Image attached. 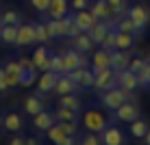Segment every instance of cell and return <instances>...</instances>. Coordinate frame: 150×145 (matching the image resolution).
Here are the masks:
<instances>
[{
    "label": "cell",
    "mask_w": 150,
    "mask_h": 145,
    "mask_svg": "<svg viewBox=\"0 0 150 145\" xmlns=\"http://www.w3.org/2000/svg\"><path fill=\"white\" fill-rule=\"evenodd\" d=\"M37 41L35 37V24H18V37H15V46H30Z\"/></svg>",
    "instance_id": "30bf717a"
},
{
    "label": "cell",
    "mask_w": 150,
    "mask_h": 145,
    "mask_svg": "<svg viewBox=\"0 0 150 145\" xmlns=\"http://www.w3.org/2000/svg\"><path fill=\"white\" fill-rule=\"evenodd\" d=\"M30 4H33V9L37 13H46L50 7V0H30Z\"/></svg>",
    "instance_id": "60d3db41"
},
{
    "label": "cell",
    "mask_w": 150,
    "mask_h": 145,
    "mask_svg": "<svg viewBox=\"0 0 150 145\" xmlns=\"http://www.w3.org/2000/svg\"><path fill=\"white\" fill-rule=\"evenodd\" d=\"M54 117H57V121H79V119H81V111L59 106V108L54 111Z\"/></svg>",
    "instance_id": "4316f807"
},
{
    "label": "cell",
    "mask_w": 150,
    "mask_h": 145,
    "mask_svg": "<svg viewBox=\"0 0 150 145\" xmlns=\"http://www.w3.org/2000/svg\"><path fill=\"white\" fill-rule=\"evenodd\" d=\"M113 28L115 30H122V33H139V30L135 28V24H133V20L128 18V15H120V18L113 20Z\"/></svg>",
    "instance_id": "484cf974"
},
{
    "label": "cell",
    "mask_w": 150,
    "mask_h": 145,
    "mask_svg": "<svg viewBox=\"0 0 150 145\" xmlns=\"http://www.w3.org/2000/svg\"><path fill=\"white\" fill-rule=\"evenodd\" d=\"M109 52L111 50H105V48L98 50L94 54V59H91V69L100 71V69H105V67H109Z\"/></svg>",
    "instance_id": "cb8c5ba5"
},
{
    "label": "cell",
    "mask_w": 150,
    "mask_h": 145,
    "mask_svg": "<svg viewBox=\"0 0 150 145\" xmlns=\"http://www.w3.org/2000/svg\"><path fill=\"white\" fill-rule=\"evenodd\" d=\"M33 63H35V67H37V71H48L50 69V56H48L46 43H41L39 48L33 52Z\"/></svg>",
    "instance_id": "ac0fdd59"
},
{
    "label": "cell",
    "mask_w": 150,
    "mask_h": 145,
    "mask_svg": "<svg viewBox=\"0 0 150 145\" xmlns=\"http://www.w3.org/2000/svg\"><path fill=\"white\" fill-rule=\"evenodd\" d=\"M81 143L83 145H98V143H100V134H98V132H87L85 137L81 139Z\"/></svg>",
    "instance_id": "ab89813d"
},
{
    "label": "cell",
    "mask_w": 150,
    "mask_h": 145,
    "mask_svg": "<svg viewBox=\"0 0 150 145\" xmlns=\"http://www.w3.org/2000/svg\"><path fill=\"white\" fill-rule=\"evenodd\" d=\"M54 121H57L54 113L52 111H46V108H44V111H39L37 115H33V128L37 132H46Z\"/></svg>",
    "instance_id": "4fadbf2b"
},
{
    "label": "cell",
    "mask_w": 150,
    "mask_h": 145,
    "mask_svg": "<svg viewBox=\"0 0 150 145\" xmlns=\"http://www.w3.org/2000/svg\"><path fill=\"white\" fill-rule=\"evenodd\" d=\"M94 89H98V93L109 91L113 87H117V71L111 67H105L100 71H94Z\"/></svg>",
    "instance_id": "7a4b0ae2"
},
{
    "label": "cell",
    "mask_w": 150,
    "mask_h": 145,
    "mask_svg": "<svg viewBox=\"0 0 150 145\" xmlns=\"http://www.w3.org/2000/svg\"><path fill=\"white\" fill-rule=\"evenodd\" d=\"M63 26H65V37L68 39H74L76 35L81 33L79 26H76V22H74V13H65L63 15Z\"/></svg>",
    "instance_id": "f546056e"
},
{
    "label": "cell",
    "mask_w": 150,
    "mask_h": 145,
    "mask_svg": "<svg viewBox=\"0 0 150 145\" xmlns=\"http://www.w3.org/2000/svg\"><path fill=\"white\" fill-rule=\"evenodd\" d=\"M117 87H120L122 91H135L137 87H139V82H137V74L133 69H122V71H117Z\"/></svg>",
    "instance_id": "7c38bea8"
},
{
    "label": "cell",
    "mask_w": 150,
    "mask_h": 145,
    "mask_svg": "<svg viewBox=\"0 0 150 145\" xmlns=\"http://www.w3.org/2000/svg\"><path fill=\"white\" fill-rule=\"evenodd\" d=\"M91 0H72V9L74 11H83V9H89Z\"/></svg>",
    "instance_id": "7bdbcfd3"
},
{
    "label": "cell",
    "mask_w": 150,
    "mask_h": 145,
    "mask_svg": "<svg viewBox=\"0 0 150 145\" xmlns=\"http://www.w3.org/2000/svg\"><path fill=\"white\" fill-rule=\"evenodd\" d=\"M0 126H2V117H0Z\"/></svg>",
    "instance_id": "681fc988"
},
{
    "label": "cell",
    "mask_w": 150,
    "mask_h": 145,
    "mask_svg": "<svg viewBox=\"0 0 150 145\" xmlns=\"http://www.w3.org/2000/svg\"><path fill=\"white\" fill-rule=\"evenodd\" d=\"M74 22H76V26H79L81 33H89L98 20L91 15L89 9H83V11H74Z\"/></svg>",
    "instance_id": "5bb4252c"
},
{
    "label": "cell",
    "mask_w": 150,
    "mask_h": 145,
    "mask_svg": "<svg viewBox=\"0 0 150 145\" xmlns=\"http://www.w3.org/2000/svg\"><path fill=\"white\" fill-rule=\"evenodd\" d=\"M70 41H72V48H74V50H79V52H83V54L91 52V50H94V46H96L87 33H79L74 39H70Z\"/></svg>",
    "instance_id": "d6986e66"
},
{
    "label": "cell",
    "mask_w": 150,
    "mask_h": 145,
    "mask_svg": "<svg viewBox=\"0 0 150 145\" xmlns=\"http://www.w3.org/2000/svg\"><path fill=\"white\" fill-rule=\"evenodd\" d=\"M126 15L133 20V24H135L137 30H144L150 24V11L144 7V4H133V7H128Z\"/></svg>",
    "instance_id": "8992f818"
},
{
    "label": "cell",
    "mask_w": 150,
    "mask_h": 145,
    "mask_svg": "<svg viewBox=\"0 0 150 145\" xmlns=\"http://www.w3.org/2000/svg\"><path fill=\"white\" fill-rule=\"evenodd\" d=\"M35 37H37L39 43L48 46V41L52 37H50V30H48V26H46V22H37V24H35Z\"/></svg>",
    "instance_id": "836d02e7"
},
{
    "label": "cell",
    "mask_w": 150,
    "mask_h": 145,
    "mask_svg": "<svg viewBox=\"0 0 150 145\" xmlns=\"http://www.w3.org/2000/svg\"><path fill=\"white\" fill-rule=\"evenodd\" d=\"M4 71H7V74L20 76V74H22V65H20V61H7V65H4Z\"/></svg>",
    "instance_id": "74e56055"
},
{
    "label": "cell",
    "mask_w": 150,
    "mask_h": 145,
    "mask_svg": "<svg viewBox=\"0 0 150 145\" xmlns=\"http://www.w3.org/2000/svg\"><path fill=\"white\" fill-rule=\"evenodd\" d=\"M68 78H72L79 85V89H94V69L89 67H79V69H72V71H65Z\"/></svg>",
    "instance_id": "277c9868"
},
{
    "label": "cell",
    "mask_w": 150,
    "mask_h": 145,
    "mask_svg": "<svg viewBox=\"0 0 150 145\" xmlns=\"http://www.w3.org/2000/svg\"><path fill=\"white\" fill-rule=\"evenodd\" d=\"M44 108H46V104H44V100H41V93H37V95H28L26 100H24V111H26L30 117L37 115V113L44 111Z\"/></svg>",
    "instance_id": "44dd1931"
},
{
    "label": "cell",
    "mask_w": 150,
    "mask_h": 145,
    "mask_svg": "<svg viewBox=\"0 0 150 145\" xmlns=\"http://www.w3.org/2000/svg\"><path fill=\"white\" fill-rule=\"evenodd\" d=\"M61 56H63L65 71L79 69V67H87V59H85V54L79 52V50H74V48H68L65 52H61Z\"/></svg>",
    "instance_id": "52a82bcc"
},
{
    "label": "cell",
    "mask_w": 150,
    "mask_h": 145,
    "mask_svg": "<svg viewBox=\"0 0 150 145\" xmlns=\"http://www.w3.org/2000/svg\"><path fill=\"white\" fill-rule=\"evenodd\" d=\"M59 106H65V108H74V111H81V100L74 95V93H63L59 100Z\"/></svg>",
    "instance_id": "d6a6232c"
},
{
    "label": "cell",
    "mask_w": 150,
    "mask_h": 145,
    "mask_svg": "<svg viewBox=\"0 0 150 145\" xmlns=\"http://www.w3.org/2000/svg\"><path fill=\"white\" fill-rule=\"evenodd\" d=\"M148 61H150V52H148Z\"/></svg>",
    "instance_id": "f907efd6"
},
{
    "label": "cell",
    "mask_w": 150,
    "mask_h": 145,
    "mask_svg": "<svg viewBox=\"0 0 150 145\" xmlns=\"http://www.w3.org/2000/svg\"><path fill=\"white\" fill-rule=\"evenodd\" d=\"M48 18H54V20H61L65 13H68V2L65 0H50V7H48Z\"/></svg>",
    "instance_id": "603a6c76"
},
{
    "label": "cell",
    "mask_w": 150,
    "mask_h": 145,
    "mask_svg": "<svg viewBox=\"0 0 150 145\" xmlns=\"http://www.w3.org/2000/svg\"><path fill=\"white\" fill-rule=\"evenodd\" d=\"M81 121H83V126H85L87 132H98V134L105 130L107 123H109V121H107V117L102 115L98 108H87V111L81 115Z\"/></svg>",
    "instance_id": "6da1fadb"
},
{
    "label": "cell",
    "mask_w": 150,
    "mask_h": 145,
    "mask_svg": "<svg viewBox=\"0 0 150 145\" xmlns=\"http://www.w3.org/2000/svg\"><path fill=\"white\" fill-rule=\"evenodd\" d=\"M46 26H48V30H50V37H52V39H61V37H65L63 18H61V20H54V18H50L48 22H46Z\"/></svg>",
    "instance_id": "83f0119b"
},
{
    "label": "cell",
    "mask_w": 150,
    "mask_h": 145,
    "mask_svg": "<svg viewBox=\"0 0 150 145\" xmlns=\"http://www.w3.org/2000/svg\"><path fill=\"white\" fill-rule=\"evenodd\" d=\"M2 24H13V26H18L20 24V13L13 11V9L4 11L2 15H0V26H2Z\"/></svg>",
    "instance_id": "e575fe53"
},
{
    "label": "cell",
    "mask_w": 150,
    "mask_h": 145,
    "mask_svg": "<svg viewBox=\"0 0 150 145\" xmlns=\"http://www.w3.org/2000/svg\"><path fill=\"white\" fill-rule=\"evenodd\" d=\"M111 28H113V20H98V22L94 24V28H91L87 35L91 37V41H94V43L100 46V43H102V39L109 35V30H111Z\"/></svg>",
    "instance_id": "9c48e42d"
},
{
    "label": "cell",
    "mask_w": 150,
    "mask_h": 145,
    "mask_svg": "<svg viewBox=\"0 0 150 145\" xmlns=\"http://www.w3.org/2000/svg\"><path fill=\"white\" fill-rule=\"evenodd\" d=\"M89 11L96 20H111L113 18V11H111V4L107 0H96V2L89 4Z\"/></svg>",
    "instance_id": "e0dca14e"
},
{
    "label": "cell",
    "mask_w": 150,
    "mask_h": 145,
    "mask_svg": "<svg viewBox=\"0 0 150 145\" xmlns=\"http://www.w3.org/2000/svg\"><path fill=\"white\" fill-rule=\"evenodd\" d=\"M20 65H22V69H28V67H35V63L30 59H20Z\"/></svg>",
    "instance_id": "bcb514c9"
},
{
    "label": "cell",
    "mask_w": 150,
    "mask_h": 145,
    "mask_svg": "<svg viewBox=\"0 0 150 145\" xmlns=\"http://www.w3.org/2000/svg\"><path fill=\"white\" fill-rule=\"evenodd\" d=\"M9 85H7V71H4V67H0V91H7Z\"/></svg>",
    "instance_id": "ee69618b"
},
{
    "label": "cell",
    "mask_w": 150,
    "mask_h": 145,
    "mask_svg": "<svg viewBox=\"0 0 150 145\" xmlns=\"http://www.w3.org/2000/svg\"><path fill=\"white\" fill-rule=\"evenodd\" d=\"M113 113V119H117V121H122V123H131V121H135V119L139 117V108L135 102H124V104H120L115 108V111H111Z\"/></svg>",
    "instance_id": "5b68a950"
},
{
    "label": "cell",
    "mask_w": 150,
    "mask_h": 145,
    "mask_svg": "<svg viewBox=\"0 0 150 145\" xmlns=\"http://www.w3.org/2000/svg\"><path fill=\"white\" fill-rule=\"evenodd\" d=\"M146 132H148V123L144 121V119H135V121H131V137H135V139H144L146 137Z\"/></svg>",
    "instance_id": "1f68e13d"
},
{
    "label": "cell",
    "mask_w": 150,
    "mask_h": 145,
    "mask_svg": "<svg viewBox=\"0 0 150 145\" xmlns=\"http://www.w3.org/2000/svg\"><path fill=\"white\" fill-rule=\"evenodd\" d=\"M11 145H24L26 143V139H22V137H13V141H9Z\"/></svg>",
    "instance_id": "7dc6e473"
},
{
    "label": "cell",
    "mask_w": 150,
    "mask_h": 145,
    "mask_svg": "<svg viewBox=\"0 0 150 145\" xmlns=\"http://www.w3.org/2000/svg\"><path fill=\"white\" fill-rule=\"evenodd\" d=\"M15 37H18V26L13 24H2L0 26V41L7 46H15Z\"/></svg>",
    "instance_id": "d4e9b609"
},
{
    "label": "cell",
    "mask_w": 150,
    "mask_h": 145,
    "mask_svg": "<svg viewBox=\"0 0 150 145\" xmlns=\"http://www.w3.org/2000/svg\"><path fill=\"white\" fill-rule=\"evenodd\" d=\"M59 123L70 137H76V132H79V121H59Z\"/></svg>",
    "instance_id": "f35d334b"
},
{
    "label": "cell",
    "mask_w": 150,
    "mask_h": 145,
    "mask_svg": "<svg viewBox=\"0 0 150 145\" xmlns=\"http://www.w3.org/2000/svg\"><path fill=\"white\" fill-rule=\"evenodd\" d=\"M7 85H9V87H18V85H20V76L7 74Z\"/></svg>",
    "instance_id": "f6af8a7d"
},
{
    "label": "cell",
    "mask_w": 150,
    "mask_h": 145,
    "mask_svg": "<svg viewBox=\"0 0 150 145\" xmlns=\"http://www.w3.org/2000/svg\"><path fill=\"white\" fill-rule=\"evenodd\" d=\"M133 43H135L133 33H122V30H117V35H115V48L117 50H128V48H133Z\"/></svg>",
    "instance_id": "f1b7e54d"
},
{
    "label": "cell",
    "mask_w": 150,
    "mask_h": 145,
    "mask_svg": "<svg viewBox=\"0 0 150 145\" xmlns=\"http://www.w3.org/2000/svg\"><path fill=\"white\" fill-rule=\"evenodd\" d=\"M54 91L59 93V95H63V93H74V91H79V85L72 78H68V74H61L59 78H57Z\"/></svg>",
    "instance_id": "ffe728a7"
},
{
    "label": "cell",
    "mask_w": 150,
    "mask_h": 145,
    "mask_svg": "<svg viewBox=\"0 0 150 145\" xmlns=\"http://www.w3.org/2000/svg\"><path fill=\"white\" fill-rule=\"evenodd\" d=\"M100 143L105 145H122L124 143V132L115 126H107L105 130L100 132Z\"/></svg>",
    "instance_id": "9a60e30c"
},
{
    "label": "cell",
    "mask_w": 150,
    "mask_h": 145,
    "mask_svg": "<svg viewBox=\"0 0 150 145\" xmlns=\"http://www.w3.org/2000/svg\"><path fill=\"white\" fill-rule=\"evenodd\" d=\"M148 89H150V85H148Z\"/></svg>",
    "instance_id": "816d5d0a"
},
{
    "label": "cell",
    "mask_w": 150,
    "mask_h": 145,
    "mask_svg": "<svg viewBox=\"0 0 150 145\" xmlns=\"http://www.w3.org/2000/svg\"><path fill=\"white\" fill-rule=\"evenodd\" d=\"M115 35H117V30H115V28H111V30H109V35L102 39L100 48H105V50H115Z\"/></svg>",
    "instance_id": "8d00e7d4"
},
{
    "label": "cell",
    "mask_w": 150,
    "mask_h": 145,
    "mask_svg": "<svg viewBox=\"0 0 150 145\" xmlns=\"http://www.w3.org/2000/svg\"><path fill=\"white\" fill-rule=\"evenodd\" d=\"M46 134H48V139H50L52 143H57V145H74V143H76V137H70V134L61 128L59 121H54L52 126L46 130Z\"/></svg>",
    "instance_id": "ba28073f"
},
{
    "label": "cell",
    "mask_w": 150,
    "mask_h": 145,
    "mask_svg": "<svg viewBox=\"0 0 150 145\" xmlns=\"http://www.w3.org/2000/svg\"><path fill=\"white\" fill-rule=\"evenodd\" d=\"M144 139H146V143L150 145V128H148V132H146V137H144Z\"/></svg>",
    "instance_id": "c3c4849f"
},
{
    "label": "cell",
    "mask_w": 150,
    "mask_h": 145,
    "mask_svg": "<svg viewBox=\"0 0 150 145\" xmlns=\"http://www.w3.org/2000/svg\"><path fill=\"white\" fill-rule=\"evenodd\" d=\"M37 67H28V69H22L20 74V87H30L33 82H37Z\"/></svg>",
    "instance_id": "4dcf8cb0"
},
{
    "label": "cell",
    "mask_w": 150,
    "mask_h": 145,
    "mask_svg": "<svg viewBox=\"0 0 150 145\" xmlns=\"http://www.w3.org/2000/svg\"><path fill=\"white\" fill-rule=\"evenodd\" d=\"M22 117L18 115V113H7V115L2 117V128L7 132H18V130H22Z\"/></svg>",
    "instance_id": "7402d4cb"
},
{
    "label": "cell",
    "mask_w": 150,
    "mask_h": 145,
    "mask_svg": "<svg viewBox=\"0 0 150 145\" xmlns=\"http://www.w3.org/2000/svg\"><path fill=\"white\" fill-rule=\"evenodd\" d=\"M128 63H131V56H128V50H111L109 52V67L115 71H122L126 69Z\"/></svg>",
    "instance_id": "8fae6325"
},
{
    "label": "cell",
    "mask_w": 150,
    "mask_h": 145,
    "mask_svg": "<svg viewBox=\"0 0 150 145\" xmlns=\"http://www.w3.org/2000/svg\"><path fill=\"white\" fill-rule=\"evenodd\" d=\"M57 78H59V74H54L52 69L44 71L41 74V78L37 80V91L41 93V95H46V93L54 91V85H57Z\"/></svg>",
    "instance_id": "2e32d148"
},
{
    "label": "cell",
    "mask_w": 150,
    "mask_h": 145,
    "mask_svg": "<svg viewBox=\"0 0 150 145\" xmlns=\"http://www.w3.org/2000/svg\"><path fill=\"white\" fill-rule=\"evenodd\" d=\"M50 69L54 71V74H65V65H63V56L61 54H52L50 56Z\"/></svg>",
    "instance_id": "d590c367"
},
{
    "label": "cell",
    "mask_w": 150,
    "mask_h": 145,
    "mask_svg": "<svg viewBox=\"0 0 150 145\" xmlns=\"http://www.w3.org/2000/svg\"><path fill=\"white\" fill-rule=\"evenodd\" d=\"M146 63H148V59H131V63H128V69H133V71L137 74V71L142 69Z\"/></svg>",
    "instance_id": "b9f144b4"
},
{
    "label": "cell",
    "mask_w": 150,
    "mask_h": 145,
    "mask_svg": "<svg viewBox=\"0 0 150 145\" xmlns=\"http://www.w3.org/2000/svg\"><path fill=\"white\" fill-rule=\"evenodd\" d=\"M124 102H126V91H122L120 87H113V89L100 93V104L105 106L107 111H115Z\"/></svg>",
    "instance_id": "3957f363"
}]
</instances>
